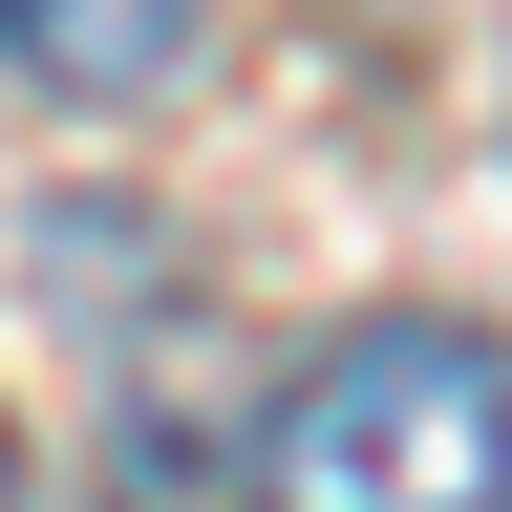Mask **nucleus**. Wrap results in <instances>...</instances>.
Returning <instances> with one entry per match:
<instances>
[{"label": "nucleus", "instance_id": "7ed1b4c3", "mask_svg": "<svg viewBox=\"0 0 512 512\" xmlns=\"http://www.w3.org/2000/svg\"><path fill=\"white\" fill-rule=\"evenodd\" d=\"M0 512H22V427H0Z\"/></svg>", "mask_w": 512, "mask_h": 512}, {"label": "nucleus", "instance_id": "f257e3e1", "mask_svg": "<svg viewBox=\"0 0 512 512\" xmlns=\"http://www.w3.org/2000/svg\"><path fill=\"white\" fill-rule=\"evenodd\" d=\"M256 512H512V342L491 320H342L235 448Z\"/></svg>", "mask_w": 512, "mask_h": 512}, {"label": "nucleus", "instance_id": "f03ea898", "mask_svg": "<svg viewBox=\"0 0 512 512\" xmlns=\"http://www.w3.org/2000/svg\"><path fill=\"white\" fill-rule=\"evenodd\" d=\"M171 22L192 0H0V64L43 107H128V86H171Z\"/></svg>", "mask_w": 512, "mask_h": 512}]
</instances>
